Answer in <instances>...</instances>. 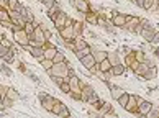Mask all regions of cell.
Masks as SVG:
<instances>
[{"label": "cell", "instance_id": "cell-1", "mask_svg": "<svg viewBox=\"0 0 159 118\" xmlns=\"http://www.w3.org/2000/svg\"><path fill=\"white\" fill-rule=\"evenodd\" d=\"M69 69H70V64L67 61H62V62H54L52 67L49 70H46L49 75H61V77H69Z\"/></svg>", "mask_w": 159, "mask_h": 118}, {"label": "cell", "instance_id": "cell-2", "mask_svg": "<svg viewBox=\"0 0 159 118\" xmlns=\"http://www.w3.org/2000/svg\"><path fill=\"white\" fill-rule=\"evenodd\" d=\"M11 33H13V39H15L16 44L23 46V48L30 44V36H28V34L25 33V30H23L21 26L13 25V26H11Z\"/></svg>", "mask_w": 159, "mask_h": 118}, {"label": "cell", "instance_id": "cell-3", "mask_svg": "<svg viewBox=\"0 0 159 118\" xmlns=\"http://www.w3.org/2000/svg\"><path fill=\"white\" fill-rule=\"evenodd\" d=\"M131 18V15H125V13H118V11H113V13H111V25L113 26H116V28H123L126 25V21Z\"/></svg>", "mask_w": 159, "mask_h": 118}, {"label": "cell", "instance_id": "cell-4", "mask_svg": "<svg viewBox=\"0 0 159 118\" xmlns=\"http://www.w3.org/2000/svg\"><path fill=\"white\" fill-rule=\"evenodd\" d=\"M72 7L84 16L89 13V11H92V7H90V3L87 2V0H72Z\"/></svg>", "mask_w": 159, "mask_h": 118}, {"label": "cell", "instance_id": "cell-5", "mask_svg": "<svg viewBox=\"0 0 159 118\" xmlns=\"http://www.w3.org/2000/svg\"><path fill=\"white\" fill-rule=\"evenodd\" d=\"M141 36H143L144 41H148V43H152V39H154V34H156V28L151 25V23H148V25H144L143 31L139 33Z\"/></svg>", "mask_w": 159, "mask_h": 118}, {"label": "cell", "instance_id": "cell-6", "mask_svg": "<svg viewBox=\"0 0 159 118\" xmlns=\"http://www.w3.org/2000/svg\"><path fill=\"white\" fill-rule=\"evenodd\" d=\"M67 82H69V85H70V92H74V93H80V88H82V82H80V79L77 77L75 74H70L69 75V79H67Z\"/></svg>", "mask_w": 159, "mask_h": 118}, {"label": "cell", "instance_id": "cell-7", "mask_svg": "<svg viewBox=\"0 0 159 118\" xmlns=\"http://www.w3.org/2000/svg\"><path fill=\"white\" fill-rule=\"evenodd\" d=\"M59 36L61 39L64 41V43H69V41H74V30H72V25H67V26H64L62 30H59Z\"/></svg>", "mask_w": 159, "mask_h": 118}, {"label": "cell", "instance_id": "cell-8", "mask_svg": "<svg viewBox=\"0 0 159 118\" xmlns=\"http://www.w3.org/2000/svg\"><path fill=\"white\" fill-rule=\"evenodd\" d=\"M66 20H67V13H66V11H61V10H59V13H57V16L54 18V21H52V23H54V28L57 30V31L66 26Z\"/></svg>", "mask_w": 159, "mask_h": 118}, {"label": "cell", "instance_id": "cell-9", "mask_svg": "<svg viewBox=\"0 0 159 118\" xmlns=\"http://www.w3.org/2000/svg\"><path fill=\"white\" fill-rule=\"evenodd\" d=\"M25 49L30 51V54H31L34 59H38V61L43 57V46H38V44H31V43H30L28 46H25Z\"/></svg>", "mask_w": 159, "mask_h": 118}, {"label": "cell", "instance_id": "cell-10", "mask_svg": "<svg viewBox=\"0 0 159 118\" xmlns=\"http://www.w3.org/2000/svg\"><path fill=\"white\" fill-rule=\"evenodd\" d=\"M0 59H2V62L8 64V66H10V64H13L15 59H16V49H15V46H11V48L5 52V54L0 57Z\"/></svg>", "mask_w": 159, "mask_h": 118}, {"label": "cell", "instance_id": "cell-11", "mask_svg": "<svg viewBox=\"0 0 159 118\" xmlns=\"http://www.w3.org/2000/svg\"><path fill=\"white\" fill-rule=\"evenodd\" d=\"M93 93H95V90H93V87L92 85H82V88H80V100L82 102H87Z\"/></svg>", "mask_w": 159, "mask_h": 118}, {"label": "cell", "instance_id": "cell-12", "mask_svg": "<svg viewBox=\"0 0 159 118\" xmlns=\"http://www.w3.org/2000/svg\"><path fill=\"white\" fill-rule=\"evenodd\" d=\"M79 61H80V64H82V66H84L87 70H90L93 66H95V59H93L92 52H90V54H87V56H84V57H80Z\"/></svg>", "mask_w": 159, "mask_h": 118}, {"label": "cell", "instance_id": "cell-13", "mask_svg": "<svg viewBox=\"0 0 159 118\" xmlns=\"http://www.w3.org/2000/svg\"><path fill=\"white\" fill-rule=\"evenodd\" d=\"M141 21V18L139 16H131L128 21H126V25L123 26V30H126V31H129V33H134V28L138 26V23Z\"/></svg>", "mask_w": 159, "mask_h": 118}, {"label": "cell", "instance_id": "cell-14", "mask_svg": "<svg viewBox=\"0 0 159 118\" xmlns=\"http://www.w3.org/2000/svg\"><path fill=\"white\" fill-rule=\"evenodd\" d=\"M54 102H56V98L54 97H51L49 93L46 95L44 98H41V107H43L46 111H51L52 110V105H54Z\"/></svg>", "mask_w": 159, "mask_h": 118}, {"label": "cell", "instance_id": "cell-15", "mask_svg": "<svg viewBox=\"0 0 159 118\" xmlns=\"http://www.w3.org/2000/svg\"><path fill=\"white\" fill-rule=\"evenodd\" d=\"M125 70H126V66L125 64H115V66H111V69H110V72H111V75L113 77H120V75H123L125 74Z\"/></svg>", "mask_w": 159, "mask_h": 118}, {"label": "cell", "instance_id": "cell-16", "mask_svg": "<svg viewBox=\"0 0 159 118\" xmlns=\"http://www.w3.org/2000/svg\"><path fill=\"white\" fill-rule=\"evenodd\" d=\"M125 110L128 111V113H133V111L138 110V103H136V97H134V95H129L128 102L125 105Z\"/></svg>", "mask_w": 159, "mask_h": 118}, {"label": "cell", "instance_id": "cell-17", "mask_svg": "<svg viewBox=\"0 0 159 118\" xmlns=\"http://www.w3.org/2000/svg\"><path fill=\"white\" fill-rule=\"evenodd\" d=\"M156 77H157V69H156V66H151L143 75H141V79H144V80H152V79H156Z\"/></svg>", "mask_w": 159, "mask_h": 118}, {"label": "cell", "instance_id": "cell-18", "mask_svg": "<svg viewBox=\"0 0 159 118\" xmlns=\"http://www.w3.org/2000/svg\"><path fill=\"white\" fill-rule=\"evenodd\" d=\"M151 108H152V103L148 102V100H143V103H139V105H138V110H136V111H139V113L143 115V116H146V115H148V111H149Z\"/></svg>", "mask_w": 159, "mask_h": 118}, {"label": "cell", "instance_id": "cell-19", "mask_svg": "<svg viewBox=\"0 0 159 118\" xmlns=\"http://www.w3.org/2000/svg\"><path fill=\"white\" fill-rule=\"evenodd\" d=\"M111 110H113V107H111V103H110V102H103L102 105H100V108L97 110L98 113H95L93 116H103L105 113H108V111H111Z\"/></svg>", "mask_w": 159, "mask_h": 118}, {"label": "cell", "instance_id": "cell-20", "mask_svg": "<svg viewBox=\"0 0 159 118\" xmlns=\"http://www.w3.org/2000/svg\"><path fill=\"white\" fill-rule=\"evenodd\" d=\"M72 30H74V36H82V31H84V23L80 20H74L72 23Z\"/></svg>", "mask_w": 159, "mask_h": 118}, {"label": "cell", "instance_id": "cell-21", "mask_svg": "<svg viewBox=\"0 0 159 118\" xmlns=\"http://www.w3.org/2000/svg\"><path fill=\"white\" fill-rule=\"evenodd\" d=\"M108 88H110V93H111V98H118L120 95L125 90H123V88H120V85H115V84H108Z\"/></svg>", "mask_w": 159, "mask_h": 118}, {"label": "cell", "instance_id": "cell-22", "mask_svg": "<svg viewBox=\"0 0 159 118\" xmlns=\"http://www.w3.org/2000/svg\"><path fill=\"white\" fill-rule=\"evenodd\" d=\"M92 54H93L95 62H102L103 59L108 56V52H107V51H102V49H92Z\"/></svg>", "mask_w": 159, "mask_h": 118}, {"label": "cell", "instance_id": "cell-23", "mask_svg": "<svg viewBox=\"0 0 159 118\" xmlns=\"http://www.w3.org/2000/svg\"><path fill=\"white\" fill-rule=\"evenodd\" d=\"M95 75H97V77L100 79V80H103V82H108L111 77H113V75H111V72H110V70H107V72H103V70H95Z\"/></svg>", "mask_w": 159, "mask_h": 118}, {"label": "cell", "instance_id": "cell-24", "mask_svg": "<svg viewBox=\"0 0 159 118\" xmlns=\"http://www.w3.org/2000/svg\"><path fill=\"white\" fill-rule=\"evenodd\" d=\"M11 46H13V44H11V41H8V39H2V43H0V57H2L3 54H5V52H7L10 48H11Z\"/></svg>", "mask_w": 159, "mask_h": 118}, {"label": "cell", "instance_id": "cell-25", "mask_svg": "<svg viewBox=\"0 0 159 118\" xmlns=\"http://www.w3.org/2000/svg\"><path fill=\"white\" fill-rule=\"evenodd\" d=\"M97 66H98V69H100V70L107 72V70H110V69H111V62H110V59H108V57H105L102 62H97Z\"/></svg>", "mask_w": 159, "mask_h": 118}, {"label": "cell", "instance_id": "cell-26", "mask_svg": "<svg viewBox=\"0 0 159 118\" xmlns=\"http://www.w3.org/2000/svg\"><path fill=\"white\" fill-rule=\"evenodd\" d=\"M90 52H92V48H90V44H89L87 48H82V49L74 51V54H75V57H77V59H80V57H84L87 54H90Z\"/></svg>", "mask_w": 159, "mask_h": 118}, {"label": "cell", "instance_id": "cell-27", "mask_svg": "<svg viewBox=\"0 0 159 118\" xmlns=\"http://www.w3.org/2000/svg\"><path fill=\"white\" fill-rule=\"evenodd\" d=\"M64 108H66V105H64L61 100H57L56 98V102H54V105H52V110H51V113H54V115H57L59 111H62Z\"/></svg>", "mask_w": 159, "mask_h": 118}, {"label": "cell", "instance_id": "cell-28", "mask_svg": "<svg viewBox=\"0 0 159 118\" xmlns=\"http://www.w3.org/2000/svg\"><path fill=\"white\" fill-rule=\"evenodd\" d=\"M10 21V10L7 7H0V23Z\"/></svg>", "mask_w": 159, "mask_h": 118}, {"label": "cell", "instance_id": "cell-29", "mask_svg": "<svg viewBox=\"0 0 159 118\" xmlns=\"http://www.w3.org/2000/svg\"><path fill=\"white\" fill-rule=\"evenodd\" d=\"M57 13H59V3L56 2V5H54V7L48 8V16L51 18V21H54V18L57 16Z\"/></svg>", "mask_w": 159, "mask_h": 118}, {"label": "cell", "instance_id": "cell-30", "mask_svg": "<svg viewBox=\"0 0 159 118\" xmlns=\"http://www.w3.org/2000/svg\"><path fill=\"white\" fill-rule=\"evenodd\" d=\"M39 64H41V67H43L44 70H49V69L52 67V59L41 57V59H39Z\"/></svg>", "mask_w": 159, "mask_h": 118}, {"label": "cell", "instance_id": "cell-31", "mask_svg": "<svg viewBox=\"0 0 159 118\" xmlns=\"http://www.w3.org/2000/svg\"><path fill=\"white\" fill-rule=\"evenodd\" d=\"M148 69H149L148 62H141L139 66H138V69L134 70V74H136V75H139V77H141V75H143V74H144V72H146V70H148Z\"/></svg>", "mask_w": 159, "mask_h": 118}, {"label": "cell", "instance_id": "cell-32", "mask_svg": "<svg viewBox=\"0 0 159 118\" xmlns=\"http://www.w3.org/2000/svg\"><path fill=\"white\" fill-rule=\"evenodd\" d=\"M128 98H129V93H128V92H123L121 95H120L118 98H116V102L120 103V107L125 108V105H126V102H128Z\"/></svg>", "mask_w": 159, "mask_h": 118}, {"label": "cell", "instance_id": "cell-33", "mask_svg": "<svg viewBox=\"0 0 159 118\" xmlns=\"http://www.w3.org/2000/svg\"><path fill=\"white\" fill-rule=\"evenodd\" d=\"M97 18H98V15L97 13H93V10L89 11V13L85 15V20L90 23V25H97Z\"/></svg>", "mask_w": 159, "mask_h": 118}, {"label": "cell", "instance_id": "cell-34", "mask_svg": "<svg viewBox=\"0 0 159 118\" xmlns=\"http://www.w3.org/2000/svg\"><path fill=\"white\" fill-rule=\"evenodd\" d=\"M5 97H8V98H11V100H13V102H15V100H18V98H20V93L16 92L15 88H11V87H8V90H7V95H5Z\"/></svg>", "mask_w": 159, "mask_h": 118}, {"label": "cell", "instance_id": "cell-35", "mask_svg": "<svg viewBox=\"0 0 159 118\" xmlns=\"http://www.w3.org/2000/svg\"><path fill=\"white\" fill-rule=\"evenodd\" d=\"M62 61H67V59H66V54L57 49V52L54 54V57H52V64H54V62H62Z\"/></svg>", "mask_w": 159, "mask_h": 118}, {"label": "cell", "instance_id": "cell-36", "mask_svg": "<svg viewBox=\"0 0 159 118\" xmlns=\"http://www.w3.org/2000/svg\"><path fill=\"white\" fill-rule=\"evenodd\" d=\"M110 59V62H111V66H115V64H118L120 62V56H118V52H108V56Z\"/></svg>", "mask_w": 159, "mask_h": 118}, {"label": "cell", "instance_id": "cell-37", "mask_svg": "<svg viewBox=\"0 0 159 118\" xmlns=\"http://www.w3.org/2000/svg\"><path fill=\"white\" fill-rule=\"evenodd\" d=\"M134 59H136L138 62H146V52H143V51H134Z\"/></svg>", "mask_w": 159, "mask_h": 118}, {"label": "cell", "instance_id": "cell-38", "mask_svg": "<svg viewBox=\"0 0 159 118\" xmlns=\"http://www.w3.org/2000/svg\"><path fill=\"white\" fill-rule=\"evenodd\" d=\"M0 72H2L3 75H11V69L8 67V64H5V62H2V66H0Z\"/></svg>", "mask_w": 159, "mask_h": 118}, {"label": "cell", "instance_id": "cell-39", "mask_svg": "<svg viewBox=\"0 0 159 118\" xmlns=\"http://www.w3.org/2000/svg\"><path fill=\"white\" fill-rule=\"evenodd\" d=\"M133 61H134V51H129L128 54L125 56V66L128 67V66H129V64H131Z\"/></svg>", "mask_w": 159, "mask_h": 118}, {"label": "cell", "instance_id": "cell-40", "mask_svg": "<svg viewBox=\"0 0 159 118\" xmlns=\"http://www.w3.org/2000/svg\"><path fill=\"white\" fill-rule=\"evenodd\" d=\"M146 116H148V118H157L159 116V108H156L154 105H152V108L148 111V115H146Z\"/></svg>", "mask_w": 159, "mask_h": 118}, {"label": "cell", "instance_id": "cell-41", "mask_svg": "<svg viewBox=\"0 0 159 118\" xmlns=\"http://www.w3.org/2000/svg\"><path fill=\"white\" fill-rule=\"evenodd\" d=\"M41 5L48 10V8H51V7H54V5H56V0H41Z\"/></svg>", "mask_w": 159, "mask_h": 118}, {"label": "cell", "instance_id": "cell-42", "mask_svg": "<svg viewBox=\"0 0 159 118\" xmlns=\"http://www.w3.org/2000/svg\"><path fill=\"white\" fill-rule=\"evenodd\" d=\"M59 88H61V92H62V93H69V92H70V85H69V82H62V84L59 85Z\"/></svg>", "mask_w": 159, "mask_h": 118}, {"label": "cell", "instance_id": "cell-43", "mask_svg": "<svg viewBox=\"0 0 159 118\" xmlns=\"http://www.w3.org/2000/svg\"><path fill=\"white\" fill-rule=\"evenodd\" d=\"M41 28H43V31H44V36H46V39H48V41H51V36H52L51 30H48V28H46V26L43 25V23H41Z\"/></svg>", "mask_w": 159, "mask_h": 118}, {"label": "cell", "instance_id": "cell-44", "mask_svg": "<svg viewBox=\"0 0 159 118\" xmlns=\"http://www.w3.org/2000/svg\"><path fill=\"white\" fill-rule=\"evenodd\" d=\"M15 102H13V100H11V98H8V97H3V100H2V105H3V107H11V105H13Z\"/></svg>", "mask_w": 159, "mask_h": 118}, {"label": "cell", "instance_id": "cell-45", "mask_svg": "<svg viewBox=\"0 0 159 118\" xmlns=\"http://www.w3.org/2000/svg\"><path fill=\"white\" fill-rule=\"evenodd\" d=\"M25 74H26V75H28V77H30L33 82H36V84H39V79H38V75H34L33 72H30V70H26Z\"/></svg>", "mask_w": 159, "mask_h": 118}, {"label": "cell", "instance_id": "cell-46", "mask_svg": "<svg viewBox=\"0 0 159 118\" xmlns=\"http://www.w3.org/2000/svg\"><path fill=\"white\" fill-rule=\"evenodd\" d=\"M57 116H61V118H66V116H70V111H69V108L66 107L62 111H59V113H57Z\"/></svg>", "mask_w": 159, "mask_h": 118}, {"label": "cell", "instance_id": "cell-47", "mask_svg": "<svg viewBox=\"0 0 159 118\" xmlns=\"http://www.w3.org/2000/svg\"><path fill=\"white\" fill-rule=\"evenodd\" d=\"M152 2H154V0H144V2H143V8H144L146 11H148V10H149V7L152 5Z\"/></svg>", "mask_w": 159, "mask_h": 118}, {"label": "cell", "instance_id": "cell-48", "mask_svg": "<svg viewBox=\"0 0 159 118\" xmlns=\"http://www.w3.org/2000/svg\"><path fill=\"white\" fill-rule=\"evenodd\" d=\"M103 102H105V100H103V98H98V100H97V102H93V103H92V107H93V108H95V110H98V108H100V105H102Z\"/></svg>", "mask_w": 159, "mask_h": 118}, {"label": "cell", "instance_id": "cell-49", "mask_svg": "<svg viewBox=\"0 0 159 118\" xmlns=\"http://www.w3.org/2000/svg\"><path fill=\"white\" fill-rule=\"evenodd\" d=\"M7 90H8V85H0V95L2 97L7 95Z\"/></svg>", "mask_w": 159, "mask_h": 118}, {"label": "cell", "instance_id": "cell-50", "mask_svg": "<svg viewBox=\"0 0 159 118\" xmlns=\"http://www.w3.org/2000/svg\"><path fill=\"white\" fill-rule=\"evenodd\" d=\"M97 100H98V95H97V92H95V93H93V95H92L89 100H87V103H89V105H92L93 102H97Z\"/></svg>", "mask_w": 159, "mask_h": 118}, {"label": "cell", "instance_id": "cell-51", "mask_svg": "<svg viewBox=\"0 0 159 118\" xmlns=\"http://www.w3.org/2000/svg\"><path fill=\"white\" fill-rule=\"evenodd\" d=\"M103 116H105V118H116V116H118V113H116V111H113V110H111V111H108V113H105Z\"/></svg>", "mask_w": 159, "mask_h": 118}, {"label": "cell", "instance_id": "cell-52", "mask_svg": "<svg viewBox=\"0 0 159 118\" xmlns=\"http://www.w3.org/2000/svg\"><path fill=\"white\" fill-rule=\"evenodd\" d=\"M18 69L21 70V72H26V70H28V69L25 67V64H23V62H18Z\"/></svg>", "mask_w": 159, "mask_h": 118}, {"label": "cell", "instance_id": "cell-53", "mask_svg": "<svg viewBox=\"0 0 159 118\" xmlns=\"http://www.w3.org/2000/svg\"><path fill=\"white\" fill-rule=\"evenodd\" d=\"M143 2H144V0H134L133 3H136V5H138L139 8H143Z\"/></svg>", "mask_w": 159, "mask_h": 118}, {"label": "cell", "instance_id": "cell-54", "mask_svg": "<svg viewBox=\"0 0 159 118\" xmlns=\"http://www.w3.org/2000/svg\"><path fill=\"white\" fill-rule=\"evenodd\" d=\"M152 43H159V31L156 30V34H154V39H152Z\"/></svg>", "mask_w": 159, "mask_h": 118}, {"label": "cell", "instance_id": "cell-55", "mask_svg": "<svg viewBox=\"0 0 159 118\" xmlns=\"http://www.w3.org/2000/svg\"><path fill=\"white\" fill-rule=\"evenodd\" d=\"M0 7H7V0H0Z\"/></svg>", "mask_w": 159, "mask_h": 118}, {"label": "cell", "instance_id": "cell-56", "mask_svg": "<svg viewBox=\"0 0 159 118\" xmlns=\"http://www.w3.org/2000/svg\"><path fill=\"white\" fill-rule=\"evenodd\" d=\"M3 38H5V36H3L2 33H0V43H2V39H3Z\"/></svg>", "mask_w": 159, "mask_h": 118}, {"label": "cell", "instance_id": "cell-57", "mask_svg": "<svg viewBox=\"0 0 159 118\" xmlns=\"http://www.w3.org/2000/svg\"><path fill=\"white\" fill-rule=\"evenodd\" d=\"M2 100H3V97H2V95H0V103H2Z\"/></svg>", "mask_w": 159, "mask_h": 118}, {"label": "cell", "instance_id": "cell-58", "mask_svg": "<svg viewBox=\"0 0 159 118\" xmlns=\"http://www.w3.org/2000/svg\"><path fill=\"white\" fill-rule=\"evenodd\" d=\"M156 2H159V0H156Z\"/></svg>", "mask_w": 159, "mask_h": 118}, {"label": "cell", "instance_id": "cell-59", "mask_svg": "<svg viewBox=\"0 0 159 118\" xmlns=\"http://www.w3.org/2000/svg\"><path fill=\"white\" fill-rule=\"evenodd\" d=\"M131 2H134V0H131Z\"/></svg>", "mask_w": 159, "mask_h": 118}, {"label": "cell", "instance_id": "cell-60", "mask_svg": "<svg viewBox=\"0 0 159 118\" xmlns=\"http://www.w3.org/2000/svg\"><path fill=\"white\" fill-rule=\"evenodd\" d=\"M38 2H41V0H38Z\"/></svg>", "mask_w": 159, "mask_h": 118}, {"label": "cell", "instance_id": "cell-61", "mask_svg": "<svg viewBox=\"0 0 159 118\" xmlns=\"http://www.w3.org/2000/svg\"><path fill=\"white\" fill-rule=\"evenodd\" d=\"M129 2H131V0H129Z\"/></svg>", "mask_w": 159, "mask_h": 118}]
</instances>
